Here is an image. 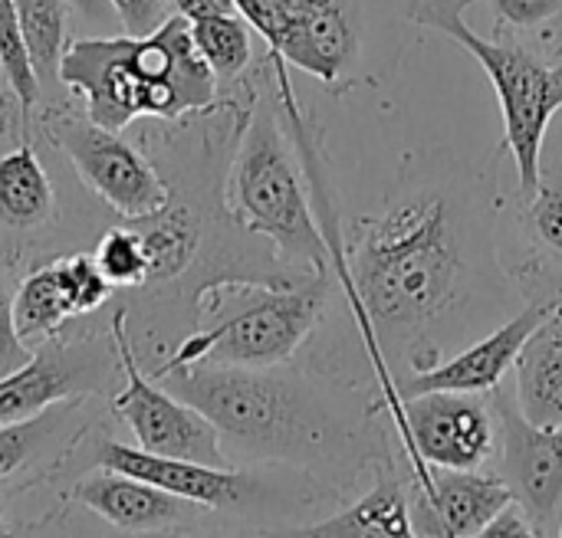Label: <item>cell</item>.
<instances>
[{
    "instance_id": "cell-14",
    "label": "cell",
    "mask_w": 562,
    "mask_h": 538,
    "mask_svg": "<svg viewBox=\"0 0 562 538\" xmlns=\"http://www.w3.org/2000/svg\"><path fill=\"white\" fill-rule=\"evenodd\" d=\"M99 463L109 470H119L125 477L145 480L191 506H207V510H234L244 503L250 480L227 470V467H211L198 460H181V457H165V454H148L142 447H122V444H102L99 447Z\"/></svg>"
},
{
    "instance_id": "cell-35",
    "label": "cell",
    "mask_w": 562,
    "mask_h": 538,
    "mask_svg": "<svg viewBox=\"0 0 562 538\" xmlns=\"http://www.w3.org/2000/svg\"><path fill=\"white\" fill-rule=\"evenodd\" d=\"M0 533H3V519H0Z\"/></svg>"
},
{
    "instance_id": "cell-4",
    "label": "cell",
    "mask_w": 562,
    "mask_h": 538,
    "mask_svg": "<svg viewBox=\"0 0 562 538\" xmlns=\"http://www.w3.org/2000/svg\"><path fill=\"white\" fill-rule=\"evenodd\" d=\"M333 270L313 273L300 283L224 279L201 296H211V325L198 329L178 345L165 368L178 365H237L270 368L286 365L306 339L319 329L329 302ZM161 368V371H165Z\"/></svg>"
},
{
    "instance_id": "cell-1",
    "label": "cell",
    "mask_w": 562,
    "mask_h": 538,
    "mask_svg": "<svg viewBox=\"0 0 562 538\" xmlns=\"http://www.w3.org/2000/svg\"><path fill=\"white\" fill-rule=\"evenodd\" d=\"M316 207L326 214L329 266L352 306L382 404L402 431L405 401L389 362L408 355L412 371L438 365L435 332L501 283L491 181L448 154H428L422 168L402 171L382 207L356 224L352 240L333 220L326 191Z\"/></svg>"
},
{
    "instance_id": "cell-6",
    "label": "cell",
    "mask_w": 562,
    "mask_h": 538,
    "mask_svg": "<svg viewBox=\"0 0 562 538\" xmlns=\"http://www.w3.org/2000/svg\"><path fill=\"white\" fill-rule=\"evenodd\" d=\"M227 210L237 227L267 237L290 266L306 273L333 270L303 168L293 161L286 135L267 108H254L240 131L227 174Z\"/></svg>"
},
{
    "instance_id": "cell-33",
    "label": "cell",
    "mask_w": 562,
    "mask_h": 538,
    "mask_svg": "<svg viewBox=\"0 0 562 538\" xmlns=\"http://www.w3.org/2000/svg\"><path fill=\"white\" fill-rule=\"evenodd\" d=\"M175 13L188 16V20H201V16H217V13H237L234 0H171Z\"/></svg>"
},
{
    "instance_id": "cell-27",
    "label": "cell",
    "mask_w": 562,
    "mask_h": 538,
    "mask_svg": "<svg viewBox=\"0 0 562 538\" xmlns=\"http://www.w3.org/2000/svg\"><path fill=\"white\" fill-rule=\"evenodd\" d=\"M56 263H59V276H63V283H66V293H69V299H72L76 316H86V312L99 309V306L109 299L112 283L102 276L95 256H89V253H72V256H63V260H56Z\"/></svg>"
},
{
    "instance_id": "cell-3",
    "label": "cell",
    "mask_w": 562,
    "mask_h": 538,
    "mask_svg": "<svg viewBox=\"0 0 562 538\" xmlns=\"http://www.w3.org/2000/svg\"><path fill=\"white\" fill-rule=\"evenodd\" d=\"M59 82L86 102V118L122 131L128 122L181 118L217 102V76L198 53L191 20L171 13L145 36H102L66 43Z\"/></svg>"
},
{
    "instance_id": "cell-2",
    "label": "cell",
    "mask_w": 562,
    "mask_h": 538,
    "mask_svg": "<svg viewBox=\"0 0 562 538\" xmlns=\"http://www.w3.org/2000/svg\"><path fill=\"white\" fill-rule=\"evenodd\" d=\"M158 375L221 431V444L231 440L254 460L290 463L336 493L362 487L392 460L385 434L372 424L375 404H356L346 385L283 365H178Z\"/></svg>"
},
{
    "instance_id": "cell-28",
    "label": "cell",
    "mask_w": 562,
    "mask_h": 538,
    "mask_svg": "<svg viewBox=\"0 0 562 538\" xmlns=\"http://www.w3.org/2000/svg\"><path fill=\"white\" fill-rule=\"evenodd\" d=\"M46 437V424L40 417L20 424H0V480L13 477Z\"/></svg>"
},
{
    "instance_id": "cell-9",
    "label": "cell",
    "mask_w": 562,
    "mask_h": 538,
    "mask_svg": "<svg viewBox=\"0 0 562 538\" xmlns=\"http://www.w3.org/2000/svg\"><path fill=\"white\" fill-rule=\"evenodd\" d=\"M112 342H115V355L122 365V378H125V388L112 401V408L128 424L138 447L148 454L227 467L221 431L194 404H188L184 398H178L168 388L151 385L142 375L135 352H132L125 312H115V319H112Z\"/></svg>"
},
{
    "instance_id": "cell-13",
    "label": "cell",
    "mask_w": 562,
    "mask_h": 538,
    "mask_svg": "<svg viewBox=\"0 0 562 538\" xmlns=\"http://www.w3.org/2000/svg\"><path fill=\"white\" fill-rule=\"evenodd\" d=\"M510 500L497 473L431 467L428 487L412 490V526L415 536L474 538Z\"/></svg>"
},
{
    "instance_id": "cell-15",
    "label": "cell",
    "mask_w": 562,
    "mask_h": 538,
    "mask_svg": "<svg viewBox=\"0 0 562 538\" xmlns=\"http://www.w3.org/2000/svg\"><path fill=\"white\" fill-rule=\"evenodd\" d=\"M76 500L89 513H95L99 519H105L109 526L125 529V533L161 529V526L181 519V513L188 506L184 500H178V496H171V493H165L145 480L109 470V467H102V473L79 480Z\"/></svg>"
},
{
    "instance_id": "cell-36",
    "label": "cell",
    "mask_w": 562,
    "mask_h": 538,
    "mask_svg": "<svg viewBox=\"0 0 562 538\" xmlns=\"http://www.w3.org/2000/svg\"><path fill=\"white\" fill-rule=\"evenodd\" d=\"M560 536H562V529H560Z\"/></svg>"
},
{
    "instance_id": "cell-18",
    "label": "cell",
    "mask_w": 562,
    "mask_h": 538,
    "mask_svg": "<svg viewBox=\"0 0 562 538\" xmlns=\"http://www.w3.org/2000/svg\"><path fill=\"white\" fill-rule=\"evenodd\" d=\"M76 368L59 352H33V358L0 378V424L40 417L46 408L76 391Z\"/></svg>"
},
{
    "instance_id": "cell-29",
    "label": "cell",
    "mask_w": 562,
    "mask_h": 538,
    "mask_svg": "<svg viewBox=\"0 0 562 538\" xmlns=\"http://www.w3.org/2000/svg\"><path fill=\"white\" fill-rule=\"evenodd\" d=\"M504 26L514 30H533L562 13V0H487Z\"/></svg>"
},
{
    "instance_id": "cell-23",
    "label": "cell",
    "mask_w": 562,
    "mask_h": 538,
    "mask_svg": "<svg viewBox=\"0 0 562 538\" xmlns=\"http://www.w3.org/2000/svg\"><path fill=\"white\" fill-rule=\"evenodd\" d=\"M254 26L240 13H217L191 20V36L198 53L207 59L217 79H237L254 59Z\"/></svg>"
},
{
    "instance_id": "cell-30",
    "label": "cell",
    "mask_w": 562,
    "mask_h": 538,
    "mask_svg": "<svg viewBox=\"0 0 562 538\" xmlns=\"http://www.w3.org/2000/svg\"><path fill=\"white\" fill-rule=\"evenodd\" d=\"M168 3L171 0H109V7L122 20L125 33H132V36H145V33L158 30L171 16Z\"/></svg>"
},
{
    "instance_id": "cell-12",
    "label": "cell",
    "mask_w": 562,
    "mask_h": 538,
    "mask_svg": "<svg viewBox=\"0 0 562 538\" xmlns=\"http://www.w3.org/2000/svg\"><path fill=\"white\" fill-rule=\"evenodd\" d=\"M562 296L547 293L540 299H530L514 319H507L504 325H497L491 335L477 339L474 345H468L464 352L441 358L438 365H428L422 371H412L408 378L395 381L402 401L412 394H425V391H471V394H491L494 388L504 385L507 371L517 365L520 348L527 345V339L537 332V325L557 309Z\"/></svg>"
},
{
    "instance_id": "cell-24",
    "label": "cell",
    "mask_w": 562,
    "mask_h": 538,
    "mask_svg": "<svg viewBox=\"0 0 562 538\" xmlns=\"http://www.w3.org/2000/svg\"><path fill=\"white\" fill-rule=\"evenodd\" d=\"M524 227L533 247L562 263V164L540 168V181L524 194Z\"/></svg>"
},
{
    "instance_id": "cell-10",
    "label": "cell",
    "mask_w": 562,
    "mask_h": 538,
    "mask_svg": "<svg viewBox=\"0 0 562 538\" xmlns=\"http://www.w3.org/2000/svg\"><path fill=\"white\" fill-rule=\"evenodd\" d=\"M497 408V477L530 516L537 536L562 529V427H543L524 417L517 401L494 388Z\"/></svg>"
},
{
    "instance_id": "cell-16",
    "label": "cell",
    "mask_w": 562,
    "mask_h": 538,
    "mask_svg": "<svg viewBox=\"0 0 562 538\" xmlns=\"http://www.w3.org/2000/svg\"><path fill=\"white\" fill-rule=\"evenodd\" d=\"M514 371V401L524 417L543 427H562V302L527 339Z\"/></svg>"
},
{
    "instance_id": "cell-21",
    "label": "cell",
    "mask_w": 562,
    "mask_h": 538,
    "mask_svg": "<svg viewBox=\"0 0 562 538\" xmlns=\"http://www.w3.org/2000/svg\"><path fill=\"white\" fill-rule=\"evenodd\" d=\"M72 299L66 293V283L59 276V263L33 270L16 296H13V322L20 339H49L63 329L66 319H72Z\"/></svg>"
},
{
    "instance_id": "cell-8",
    "label": "cell",
    "mask_w": 562,
    "mask_h": 538,
    "mask_svg": "<svg viewBox=\"0 0 562 538\" xmlns=\"http://www.w3.org/2000/svg\"><path fill=\"white\" fill-rule=\"evenodd\" d=\"M491 394L425 391L405 398V424L398 437L415 473V487H428L431 467L481 470L494 463L501 427Z\"/></svg>"
},
{
    "instance_id": "cell-5",
    "label": "cell",
    "mask_w": 562,
    "mask_h": 538,
    "mask_svg": "<svg viewBox=\"0 0 562 538\" xmlns=\"http://www.w3.org/2000/svg\"><path fill=\"white\" fill-rule=\"evenodd\" d=\"M471 3L477 0H408L405 16L464 46L491 76L504 115V145L514 158L520 197H524L540 181L543 138L553 115L562 108V66L543 59L540 53H533L517 39L481 36L464 20V10Z\"/></svg>"
},
{
    "instance_id": "cell-11",
    "label": "cell",
    "mask_w": 562,
    "mask_h": 538,
    "mask_svg": "<svg viewBox=\"0 0 562 538\" xmlns=\"http://www.w3.org/2000/svg\"><path fill=\"white\" fill-rule=\"evenodd\" d=\"M56 141L76 164L79 178L125 220L148 217L171 204V194L158 171L119 138L95 122H72L66 118L56 128Z\"/></svg>"
},
{
    "instance_id": "cell-17",
    "label": "cell",
    "mask_w": 562,
    "mask_h": 538,
    "mask_svg": "<svg viewBox=\"0 0 562 538\" xmlns=\"http://www.w3.org/2000/svg\"><path fill=\"white\" fill-rule=\"evenodd\" d=\"M303 536H415L412 526V493L402 487L395 463L385 460L382 470L372 477L369 490H362L349 506H342L336 516L313 523L300 529Z\"/></svg>"
},
{
    "instance_id": "cell-20",
    "label": "cell",
    "mask_w": 562,
    "mask_h": 538,
    "mask_svg": "<svg viewBox=\"0 0 562 538\" xmlns=\"http://www.w3.org/2000/svg\"><path fill=\"white\" fill-rule=\"evenodd\" d=\"M128 224L142 233L151 279L165 283L191 266L198 243H201V224L184 204H168L148 217H135Z\"/></svg>"
},
{
    "instance_id": "cell-34",
    "label": "cell",
    "mask_w": 562,
    "mask_h": 538,
    "mask_svg": "<svg viewBox=\"0 0 562 538\" xmlns=\"http://www.w3.org/2000/svg\"><path fill=\"white\" fill-rule=\"evenodd\" d=\"M69 7H76L82 16H99L109 7V0H69Z\"/></svg>"
},
{
    "instance_id": "cell-32",
    "label": "cell",
    "mask_w": 562,
    "mask_h": 538,
    "mask_svg": "<svg viewBox=\"0 0 562 538\" xmlns=\"http://www.w3.org/2000/svg\"><path fill=\"white\" fill-rule=\"evenodd\" d=\"M481 536L487 538H530L537 536V529H533V523H530V516L524 513V506L517 503V500H510L491 523H487V529L481 533Z\"/></svg>"
},
{
    "instance_id": "cell-7",
    "label": "cell",
    "mask_w": 562,
    "mask_h": 538,
    "mask_svg": "<svg viewBox=\"0 0 562 538\" xmlns=\"http://www.w3.org/2000/svg\"><path fill=\"white\" fill-rule=\"evenodd\" d=\"M270 53L333 89L352 85L362 36L342 0H234Z\"/></svg>"
},
{
    "instance_id": "cell-22",
    "label": "cell",
    "mask_w": 562,
    "mask_h": 538,
    "mask_svg": "<svg viewBox=\"0 0 562 538\" xmlns=\"http://www.w3.org/2000/svg\"><path fill=\"white\" fill-rule=\"evenodd\" d=\"M26 53L40 82L59 79V59L66 49V13L69 0H13Z\"/></svg>"
},
{
    "instance_id": "cell-26",
    "label": "cell",
    "mask_w": 562,
    "mask_h": 538,
    "mask_svg": "<svg viewBox=\"0 0 562 538\" xmlns=\"http://www.w3.org/2000/svg\"><path fill=\"white\" fill-rule=\"evenodd\" d=\"M0 66H3V76H7L10 89L16 92L23 112H30V105L36 102V92H40V79L33 72L26 39L20 30V13H16L13 0H0Z\"/></svg>"
},
{
    "instance_id": "cell-25",
    "label": "cell",
    "mask_w": 562,
    "mask_h": 538,
    "mask_svg": "<svg viewBox=\"0 0 562 538\" xmlns=\"http://www.w3.org/2000/svg\"><path fill=\"white\" fill-rule=\"evenodd\" d=\"M95 263L102 270V276L112 283V289H132L151 279L148 270V253L142 243V233L128 224V227H112L102 233V240L95 243Z\"/></svg>"
},
{
    "instance_id": "cell-31",
    "label": "cell",
    "mask_w": 562,
    "mask_h": 538,
    "mask_svg": "<svg viewBox=\"0 0 562 538\" xmlns=\"http://www.w3.org/2000/svg\"><path fill=\"white\" fill-rule=\"evenodd\" d=\"M33 358V352H26L16 322H13V299L0 289V378L23 368Z\"/></svg>"
},
{
    "instance_id": "cell-19",
    "label": "cell",
    "mask_w": 562,
    "mask_h": 538,
    "mask_svg": "<svg viewBox=\"0 0 562 538\" xmlns=\"http://www.w3.org/2000/svg\"><path fill=\"white\" fill-rule=\"evenodd\" d=\"M53 214V184L30 145L0 158V220L10 230H33Z\"/></svg>"
}]
</instances>
